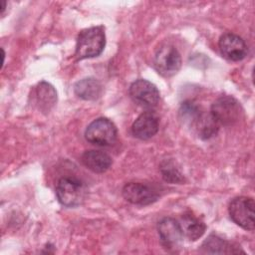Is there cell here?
Returning <instances> with one entry per match:
<instances>
[{"instance_id":"1","label":"cell","mask_w":255,"mask_h":255,"mask_svg":"<svg viewBox=\"0 0 255 255\" xmlns=\"http://www.w3.org/2000/svg\"><path fill=\"white\" fill-rule=\"evenodd\" d=\"M105 45L106 34L103 26L84 29L78 35L74 56L78 61L98 57L104 51Z\"/></svg>"},{"instance_id":"7","label":"cell","mask_w":255,"mask_h":255,"mask_svg":"<svg viewBox=\"0 0 255 255\" xmlns=\"http://www.w3.org/2000/svg\"><path fill=\"white\" fill-rule=\"evenodd\" d=\"M154 67L164 77L175 75L181 67V57L177 49L168 44L158 48L154 56Z\"/></svg>"},{"instance_id":"8","label":"cell","mask_w":255,"mask_h":255,"mask_svg":"<svg viewBox=\"0 0 255 255\" xmlns=\"http://www.w3.org/2000/svg\"><path fill=\"white\" fill-rule=\"evenodd\" d=\"M123 196L131 204L149 205L158 199L157 190L149 184L128 182L123 188Z\"/></svg>"},{"instance_id":"4","label":"cell","mask_w":255,"mask_h":255,"mask_svg":"<svg viewBox=\"0 0 255 255\" xmlns=\"http://www.w3.org/2000/svg\"><path fill=\"white\" fill-rule=\"evenodd\" d=\"M118 136L115 124L107 118H99L93 121L85 130L86 139L96 145H112Z\"/></svg>"},{"instance_id":"14","label":"cell","mask_w":255,"mask_h":255,"mask_svg":"<svg viewBox=\"0 0 255 255\" xmlns=\"http://www.w3.org/2000/svg\"><path fill=\"white\" fill-rule=\"evenodd\" d=\"M190 128L196 132L198 137L202 139H209L217 134L219 125L214 120L212 115L205 111H201Z\"/></svg>"},{"instance_id":"2","label":"cell","mask_w":255,"mask_h":255,"mask_svg":"<svg viewBox=\"0 0 255 255\" xmlns=\"http://www.w3.org/2000/svg\"><path fill=\"white\" fill-rule=\"evenodd\" d=\"M243 110L240 103L231 96H221L211 105L210 114L219 126L230 127L242 117Z\"/></svg>"},{"instance_id":"10","label":"cell","mask_w":255,"mask_h":255,"mask_svg":"<svg viewBox=\"0 0 255 255\" xmlns=\"http://www.w3.org/2000/svg\"><path fill=\"white\" fill-rule=\"evenodd\" d=\"M218 46L221 55L229 61H241L247 55L246 43L240 36L234 33L223 34L219 38Z\"/></svg>"},{"instance_id":"3","label":"cell","mask_w":255,"mask_h":255,"mask_svg":"<svg viewBox=\"0 0 255 255\" xmlns=\"http://www.w3.org/2000/svg\"><path fill=\"white\" fill-rule=\"evenodd\" d=\"M58 201L66 207L81 205L87 196L85 184L75 177H62L56 186Z\"/></svg>"},{"instance_id":"19","label":"cell","mask_w":255,"mask_h":255,"mask_svg":"<svg viewBox=\"0 0 255 255\" xmlns=\"http://www.w3.org/2000/svg\"><path fill=\"white\" fill-rule=\"evenodd\" d=\"M1 4H2V6H1V14H3L4 11H5V8H6V2L2 1Z\"/></svg>"},{"instance_id":"13","label":"cell","mask_w":255,"mask_h":255,"mask_svg":"<svg viewBox=\"0 0 255 255\" xmlns=\"http://www.w3.org/2000/svg\"><path fill=\"white\" fill-rule=\"evenodd\" d=\"M81 160L87 168L96 173L107 171L113 163L112 157L108 153L95 149L86 150L82 154Z\"/></svg>"},{"instance_id":"9","label":"cell","mask_w":255,"mask_h":255,"mask_svg":"<svg viewBox=\"0 0 255 255\" xmlns=\"http://www.w3.org/2000/svg\"><path fill=\"white\" fill-rule=\"evenodd\" d=\"M157 231L161 244L169 251H177L183 239L179 222L171 217H165L158 222Z\"/></svg>"},{"instance_id":"18","label":"cell","mask_w":255,"mask_h":255,"mask_svg":"<svg viewBox=\"0 0 255 255\" xmlns=\"http://www.w3.org/2000/svg\"><path fill=\"white\" fill-rule=\"evenodd\" d=\"M160 172L163 179L170 183H181L184 178L181 172L176 168L174 163L170 160H164L160 164Z\"/></svg>"},{"instance_id":"12","label":"cell","mask_w":255,"mask_h":255,"mask_svg":"<svg viewBox=\"0 0 255 255\" xmlns=\"http://www.w3.org/2000/svg\"><path fill=\"white\" fill-rule=\"evenodd\" d=\"M159 128V119L152 112L140 114L131 126L132 134L139 139H148L156 134Z\"/></svg>"},{"instance_id":"6","label":"cell","mask_w":255,"mask_h":255,"mask_svg":"<svg viewBox=\"0 0 255 255\" xmlns=\"http://www.w3.org/2000/svg\"><path fill=\"white\" fill-rule=\"evenodd\" d=\"M128 94L133 103L145 109L154 108L158 104L160 98L156 86L143 79L134 81L129 87Z\"/></svg>"},{"instance_id":"5","label":"cell","mask_w":255,"mask_h":255,"mask_svg":"<svg viewBox=\"0 0 255 255\" xmlns=\"http://www.w3.org/2000/svg\"><path fill=\"white\" fill-rule=\"evenodd\" d=\"M228 212L230 218L238 226L245 230L252 231L255 227V202L253 198L239 196L229 204Z\"/></svg>"},{"instance_id":"17","label":"cell","mask_w":255,"mask_h":255,"mask_svg":"<svg viewBox=\"0 0 255 255\" xmlns=\"http://www.w3.org/2000/svg\"><path fill=\"white\" fill-rule=\"evenodd\" d=\"M201 250L203 253L208 254H228V253H238L243 252L237 249L230 242L222 239L216 235H209L206 240L201 245Z\"/></svg>"},{"instance_id":"15","label":"cell","mask_w":255,"mask_h":255,"mask_svg":"<svg viewBox=\"0 0 255 255\" xmlns=\"http://www.w3.org/2000/svg\"><path fill=\"white\" fill-rule=\"evenodd\" d=\"M178 222L183 237H186L190 241H195L199 239L206 230L205 223L192 213L183 214L180 218V221Z\"/></svg>"},{"instance_id":"16","label":"cell","mask_w":255,"mask_h":255,"mask_svg":"<svg viewBox=\"0 0 255 255\" xmlns=\"http://www.w3.org/2000/svg\"><path fill=\"white\" fill-rule=\"evenodd\" d=\"M103 88L95 78H86L78 81L74 86L75 94L85 101H95L100 98Z\"/></svg>"},{"instance_id":"11","label":"cell","mask_w":255,"mask_h":255,"mask_svg":"<svg viewBox=\"0 0 255 255\" xmlns=\"http://www.w3.org/2000/svg\"><path fill=\"white\" fill-rule=\"evenodd\" d=\"M30 98L32 99V104L40 112L47 113L57 103V92L51 84L43 81L33 88Z\"/></svg>"}]
</instances>
